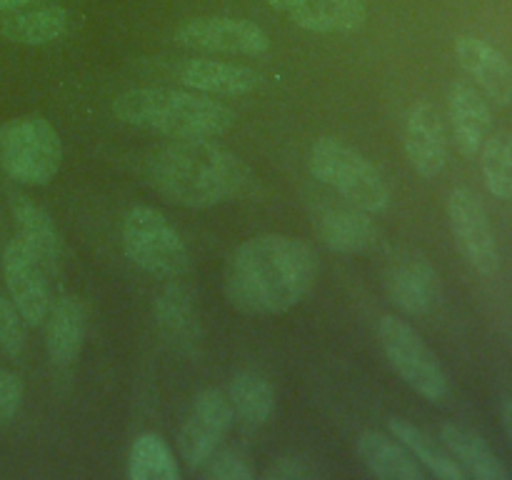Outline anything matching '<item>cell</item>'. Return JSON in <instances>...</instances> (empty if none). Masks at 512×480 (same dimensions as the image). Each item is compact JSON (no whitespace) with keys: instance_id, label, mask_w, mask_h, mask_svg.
I'll return each mask as SVG.
<instances>
[{"instance_id":"cell-1","label":"cell","mask_w":512,"mask_h":480,"mask_svg":"<svg viewBox=\"0 0 512 480\" xmlns=\"http://www.w3.org/2000/svg\"><path fill=\"white\" fill-rule=\"evenodd\" d=\"M318 268V253L305 240L283 233L255 235L230 253L225 295L245 315H283L313 290Z\"/></svg>"},{"instance_id":"cell-2","label":"cell","mask_w":512,"mask_h":480,"mask_svg":"<svg viewBox=\"0 0 512 480\" xmlns=\"http://www.w3.org/2000/svg\"><path fill=\"white\" fill-rule=\"evenodd\" d=\"M148 180L168 203L205 210L250 188L248 165L213 138L170 140L148 160Z\"/></svg>"},{"instance_id":"cell-3","label":"cell","mask_w":512,"mask_h":480,"mask_svg":"<svg viewBox=\"0 0 512 480\" xmlns=\"http://www.w3.org/2000/svg\"><path fill=\"white\" fill-rule=\"evenodd\" d=\"M115 118L170 140L220 138L235 125V113L210 95L180 88H133L113 100Z\"/></svg>"},{"instance_id":"cell-4","label":"cell","mask_w":512,"mask_h":480,"mask_svg":"<svg viewBox=\"0 0 512 480\" xmlns=\"http://www.w3.org/2000/svg\"><path fill=\"white\" fill-rule=\"evenodd\" d=\"M308 168L320 183L333 188L350 205L370 215H383L393 203L388 180L378 168L338 138L315 140L308 155Z\"/></svg>"},{"instance_id":"cell-5","label":"cell","mask_w":512,"mask_h":480,"mask_svg":"<svg viewBox=\"0 0 512 480\" xmlns=\"http://www.w3.org/2000/svg\"><path fill=\"white\" fill-rule=\"evenodd\" d=\"M123 250L133 265L160 280L188 275L190 253L183 235L153 205H133L120 228Z\"/></svg>"},{"instance_id":"cell-6","label":"cell","mask_w":512,"mask_h":480,"mask_svg":"<svg viewBox=\"0 0 512 480\" xmlns=\"http://www.w3.org/2000/svg\"><path fill=\"white\" fill-rule=\"evenodd\" d=\"M63 163V140L40 115H20L0 125V168L25 185H48Z\"/></svg>"},{"instance_id":"cell-7","label":"cell","mask_w":512,"mask_h":480,"mask_svg":"<svg viewBox=\"0 0 512 480\" xmlns=\"http://www.w3.org/2000/svg\"><path fill=\"white\" fill-rule=\"evenodd\" d=\"M378 340L395 373L430 403H443L450 393V380L443 363L423 340V335L398 315H383Z\"/></svg>"},{"instance_id":"cell-8","label":"cell","mask_w":512,"mask_h":480,"mask_svg":"<svg viewBox=\"0 0 512 480\" xmlns=\"http://www.w3.org/2000/svg\"><path fill=\"white\" fill-rule=\"evenodd\" d=\"M448 220L460 255L485 278L500 270V248L483 200L468 185H455L448 195Z\"/></svg>"},{"instance_id":"cell-9","label":"cell","mask_w":512,"mask_h":480,"mask_svg":"<svg viewBox=\"0 0 512 480\" xmlns=\"http://www.w3.org/2000/svg\"><path fill=\"white\" fill-rule=\"evenodd\" d=\"M235 423L228 395L218 388H205L190 403L183 428L178 433V453L190 470H198L210 455L223 448L225 435Z\"/></svg>"},{"instance_id":"cell-10","label":"cell","mask_w":512,"mask_h":480,"mask_svg":"<svg viewBox=\"0 0 512 480\" xmlns=\"http://www.w3.org/2000/svg\"><path fill=\"white\" fill-rule=\"evenodd\" d=\"M175 43L200 53L260 58L270 50V38L260 25L228 15H203L175 30Z\"/></svg>"},{"instance_id":"cell-11","label":"cell","mask_w":512,"mask_h":480,"mask_svg":"<svg viewBox=\"0 0 512 480\" xmlns=\"http://www.w3.org/2000/svg\"><path fill=\"white\" fill-rule=\"evenodd\" d=\"M385 293L408 315H428L443 300V283L438 270L425 255L403 250L388 260L383 275Z\"/></svg>"},{"instance_id":"cell-12","label":"cell","mask_w":512,"mask_h":480,"mask_svg":"<svg viewBox=\"0 0 512 480\" xmlns=\"http://www.w3.org/2000/svg\"><path fill=\"white\" fill-rule=\"evenodd\" d=\"M3 278L8 285V298L25 323L43 325L53 303L48 273L18 238L10 240L3 250Z\"/></svg>"},{"instance_id":"cell-13","label":"cell","mask_w":512,"mask_h":480,"mask_svg":"<svg viewBox=\"0 0 512 480\" xmlns=\"http://www.w3.org/2000/svg\"><path fill=\"white\" fill-rule=\"evenodd\" d=\"M403 145L415 173L433 180L448 165V135L440 110L430 100H418L405 115Z\"/></svg>"},{"instance_id":"cell-14","label":"cell","mask_w":512,"mask_h":480,"mask_svg":"<svg viewBox=\"0 0 512 480\" xmlns=\"http://www.w3.org/2000/svg\"><path fill=\"white\" fill-rule=\"evenodd\" d=\"M313 228L325 248L335 253L358 255L368 253L378 245L380 228L373 215L365 213L358 205L343 203H318L313 210Z\"/></svg>"},{"instance_id":"cell-15","label":"cell","mask_w":512,"mask_h":480,"mask_svg":"<svg viewBox=\"0 0 512 480\" xmlns=\"http://www.w3.org/2000/svg\"><path fill=\"white\" fill-rule=\"evenodd\" d=\"M455 58L470 83L495 105H512V63L503 50L478 35H460L455 40Z\"/></svg>"},{"instance_id":"cell-16","label":"cell","mask_w":512,"mask_h":480,"mask_svg":"<svg viewBox=\"0 0 512 480\" xmlns=\"http://www.w3.org/2000/svg\"><path fill=\"white\" fill-rule=\"evenodd\" d=\"M268 5L310 33H353L368 18L363 0H268Z\"/></svg>"},{"instance_id":"cell-17","label":"cell","mask_w":512,"mask_h":480,"mask_svg":"<svg viewBox=\"0 0 512 480\" xmlns=\"http://www.w3.org/2000/svg\"><path fill=\"white\" fill-rule=\"evenodd\" d=\"M173 75L185 88L198 90L203 95H228V98L253 93L263 83V75L255 68L205 58L183 60L180 65H175Z\"/></svg>"},{"instance_id":"cell-18","label":"cell","mask_w":512,"mask_h":480,"mask_svg":"<svg viewBox=\"0 0 512 480\" xmlns=\"http://www.w3.org/2000/svg\"><path fill=\"white\" fill-rule=\"evenodd\" d=\"M448 115L458 150L465 158H475L493 128L485 95L470 80H455L448 90Z\"/></svg>"},{"instance_id":"cell-19","label":"cell","mask_w":512,"mask_h":480,"mask_svg":"<svg viewBox=\"0 0 512 480\" xmlns=\"http://www.w3.org/2000/svg\"><path fill=\"white\" fill-rule=\"evenodd\" d=\"M10 208H13V220L15 228H18V235H15V238H18L20 243L28 248V253L43 265L45 273L58 275L60 270H63L65 248L63 238H60L58 228H55L48 210H43L38 203L25 198V195H15Z\"/></svg>"},{"instance_id":"cell-20","label":"cell","mask_w":512,"mask_h":480,"mask_svg":"<svg viewBox=\"0 0 512 480\" xmlns=\"http://www.w3.org/2000/svg\"><path fill=\"white\" fill-rule=\"evenodd\" d=\"M88 333V313L85 305L73 295H60L50 303L45 315V350L50 363L68 368L78 360Z\"/></svg>"},{"instance_id":"cell-21","label":"cell","mask_w":512,"mask_h":480,"mask_svg":"<svg viewBox=\"0 0 512 480\" xmlns=\"http://www.w3.org/2000/svg\"><path fill=\"white\" fill-rule=\"evenodd\" d=\"M360 463L383 480H425V468L395 435L380 430H363L355 438Z\"/></svg>"},{"instance_id":"cell-22","label":"cell","mask_w":512,"mask_h":480,"mask_svg":"<svg viewBox=\"0 0 512 480\" xmlns=\"http://www.w3.org/2000/svg\"><path fill=\"white\" fill-rule=\"evenodd\" d=\"M440 443L448 448L455 463L463 468L468 478L475 480H510V470L493 450V445L475 430L463 428L458 423L440 425Z\"/></svg>"},{"instance_id":"cell-23","label":"cell","mask_w":512,"mask_h":480,"mask_svg":"<svg viewBox=\"0 0 512 480\" xmlns=\"http://www.w3.org/2000/svg\"><path fill=\"white\" fill-rule=\"evenodd\" d=\"M153 318L163 338L173 348L188 350L198 343L200 323L198 310H195L193 295L185 285L170 283L155 295L153 300Z\"/></svg>"},{"instance_id":"cell-24","label":"cell","mask_w":512,"mask_h":480,"mask_svg":"<svg viewBox=\"0 0 512 480\" xmlns=\"http://www.w3.org/2000/svg\"><path fill=\"white\" fill-rule=\"evenodd\" d=\"M70 20L73 15L63 5H45V8L23 10V13L15 10L0 23V35L10 43L35 48V45H48L63 38L70 28Z\"/></svg>"},{"instance_id":"cell-25","label":"cell","mask_w":512,"mask_h":480,"mask_svg":"<svg viewBox=\"0 0 512 480\" xmlns=\"http://www.w3.org/2000/svg\"><path fill=\"white\" fill-rule=\"evenodd\" d=\"M388 430L410 450V453L418 458V463L423 465L428 473H433L440 480H465L468 475L463 473L458 463H455L453 455L448 453L440 440H435L433 435L425 433L423 428H418L415 423L405 418H390Z\"/></svg>"},{"instance_id":"cell-26","label":"cell","mask_w":512,"mask_h":480,"mask_svg":"<svg viewBox=\"0 0 512 480\" xmlns=\"http://www.w3.org/2000/svg\"><path fill=\"white\" fill-rule=\"evenodd\" d=\"M228 403L233 408V415L238 423L245 428H260L270 420L275 408V390L268 378L253 370H243L230 380L228 390Z\"/></svg>"},{"instance_id":"cell-27","label":"cell","mask_w":512,"mask_h":480,"mask_svg":"<svg viewBox=\"0 0 512 480\" xmlns=\"http://www.w3.org/2000/svg\"><path fill=\"white\" fill-rule=\"evenodd\" d=\"M130 480H178L180 468L175 453L160 435L143 433L128 455Z\"/></svg>"},{"instance_id":"cell-28","label":"cell","mask_w":512,"mask_h":480,"mask_svg":"<svg viewBox=\"0 0 512 480\" xmlns=\"http://www.w3.org/2000/svg\"><path fill=\"white\" fill-rule=\"evenodd\" d=\"M478 155L488 193L498 200H512V130L490 133Z\"/></svg>"},{"instance_id":"cell-29","label":"cell","mask_w":512,"mask_h":480,"mask_svg":"<svg viewBox=\"0 0 512 480\" xmlns=\"http://www.w3.org/2000/svg\"><path fill=\"white\" fill-rule=\"evenodd\" d=\"M200 473L208 480H253L255 473L248 465V460L235 450L218 448L203 465Z\"/></svg>"},{"instance_id":"cell-30","label":"cell","mask_w":512,"mask_h":480,"mask_svg":"<svg viewBox=\"0 0 512 480\" xmlns=\"http://www.w3.org/2000/svg\"><path fill=\"white\" fill-rule=\"evenodd\" d=\"M25 328H28V323L18 313L13 300L0 293V353L10 355V358L23 353Z\"/></svg>"},{"instance_id":"cell-31","label":"cell","mask_w":512,"mask_h":480,"mask_svg":"<svg viewBox=\"0 0 512 480\" xmlns=\"http://www.w3.org/2000/svg\"><path fill=\"white\" fill-rule=\"evenodd\" d=\"M23 403V380L13 370H0V428L18 415Z\"/></svg>"},{"instance_id":"cell-32","label":"cell","mask_w":512,"mask_h":480,"mask_svg":"<svg viewBox=\"0 0 512 480\" xmlns=\"http://www.w3.org/2000/svg\"><path fill=\"white\" fill-rule=\"evenodd\" d=\"M265 480H303L313 478V468L305 465L300 458H278L268 470L263 473Z\"/></svg>"},{"instance_id":"cell-33","label":"cell","mask_w":512,"mask_h":480,"mask_svg":"<svg viewBox=\"0 0 512 480\" xmlns=\"http://www.w3.org/2000/svg\"><path fill=\"white\" fill-rule=\"evenodd\" d=\"M500 423H503V430L512 448V398H503V403H500Z\"/></svg>"},{"instance_id":"cell-34","label":"cell","mask_w":512,"mask_h":480,"mask_svg":"<svg viewBox=\"0 0 512 480\" xmlns=\"http://www.w3.org/2000/svg\"><path fill=\"white\" fill-rule=\"evenodd\" d=\"M38 0H0V13H8V10H20L25 5H33Z\"/></svg>"}]
</instances>
